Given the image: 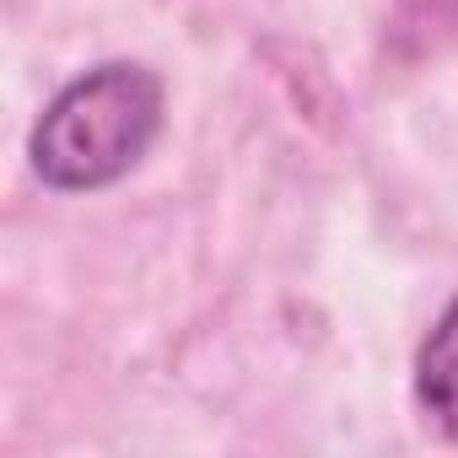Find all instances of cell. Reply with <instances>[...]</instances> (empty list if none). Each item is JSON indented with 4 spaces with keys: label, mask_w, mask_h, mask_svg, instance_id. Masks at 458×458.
<instances>
[{
    "label": "cell",
    "mask_w": 458,
    "mask_h": 458,
    "mask_svg": "<svg viewBox=\"0 0 458 458\" xmlns=\"http://www.w3.org/2000/svg\"><path fill=\"white\" fill-rule=\"evenodd\" d=\"M162 130V81L135 60L76 76L33 124V167L49 189L87 194L119 183Z\"/></svg>",
    "instance_id": "1"
},
{
    "label": "cell",
    "mask_w": 458,
    "mask_h": 458,
    "mask_svg": "<svg viewBox=\"0 0 458 458\" xmlns=\"http://www.w3.org/2000/svg\"><path fill=\"white\" fill-rule=\"evenodd\" d=\"M415 404L426 426L447 442H458V297L442 308L431 335L420 340L415 356Z\"/></svg>",
    "instance_id": "2"
}]
</instances>
